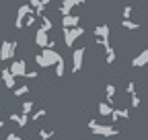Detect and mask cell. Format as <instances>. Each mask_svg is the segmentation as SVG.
<instances>
[{"label":"cell","mask_w":148,"mask_h":140,"mask_svg":"<svg viewBox=\"0 0 148 140\" xmlns=\"http://www.w3.org/2000/svg\"><path fill=\"white\" fill-rule=\"evenodd\" d=\"M35 62H37V66H39V68H47V66H49L41 54H37V56H35Z\"/></svg>","instance_id":"d4e9b609"},{"label":"cell","mask_w":148,"mask_h":140,"mask_svg":"<svg viewBox=\"0 0 148 140\" xmlns=\"http://www.w3.org/2000/svg\"><path fill=\"white\" fill-rule=\"evenodd\" d=\"M35 21H37V16H35L33 12H29V14L25 16V21H23V25H25V27H33V25H35Z\"/></svg>","instance_id":"ffe728a7"},{"label":"cell","mask_w":148,"mask_h":140,"mask_svg":"<svg viewBox=\"0 0 148 140\" xmlns=\"http://www.w3.org/2000/svg\"><path fill=\"white\" fill-rule=\"evenodd\" d=\"M16 124H18V128H25V126L29 124V115H27V113L18 115V117H16Z\"/></svg>","instance_id":"603a6c76"},{"label":"cell","mask_w":148,"mask_h":140,"mask_svg":"<svg viewBox=\"0 0 148 140\" xmlns=\"http://www.w3.org/2000/svg\"><path fill=\"white\" fill-rule=\"evenodd\" d=\"M105 95H107V103L111 105V103H113V99H115V86L113 84H105Z\"/></svg>","instance_id":"9a60e30c"},{"label":"cell","mask_w":148,"mask_h":140,"mask_svg":"<svg viewBox=\"0 0 148 140\" xmlns=\"http://www.w3.org/2000/svg\"><path fill=\"white\" fill-rule=\"evenodd\" d=\"M16 51V41H2V45H0V60L6 62V60H12Z\"/></svg>","instance_id":"3957f363"},{"label":"cell","mask_w":148,"mask_h":140,"mask_svg":"<svg viewBox=\"0 0 148 140\" xmlns=\"http://www.w3.org/2000/svg\"><path fill=\"white\" fill-rule=\"evenodd\" d=\"M31 111H33V101H25V103H23V113L29 115Z\"/></svg>","instance_id":"484cf974"},{"label":"cell","mask_w":148,"mask_h":140,"mask_svg":"<svg viewBox=\"0 0 148 140\" xmlns=\"http://www.w3.org/2000/svg\"><path fill=\"white\" fill-rule=\"evenodd\" d=\"M12 91H14V97H23V95L29 93V86H27V84H23V86H14Z\"/></svg>","instance_id":"d6986e66"},{"label":"cell","mask_w":148,"mask_h":140,"mask_svg":"<svg viewBox=\"0 0 148 140\" xmlns=\"http://www.w3.org/2000/svg\"><path fill=\"white\" fill-rule=\"evenodd\" d=\"M146 64H148V47L142 49L140 54L132 60V66H134V68H138V66H146Z\"/></svg>","instance_id":"8fae6325"},{"label":"cell","mask_w":148,"mask_h":140,"mask_svg":"<svg viewBox=\"0 0 148 140\" xmlns=\"http://www.w3.org/2000/svg\"><path fill=\"white\" fill-rule=\"evenodd\" d=\"M64 72H66V64H64V58H60L58 62H56V76H64Z\"/></svg>","instance_id":"ac0fdd59"},{"label":"cell","mask_w":148,"mask_h":140,"mask_svg":"<svg viewBox=\"0 0 148 140\" xmlns=\"http://www.w3.org/2000/svg\"><path fill=\"white\" fill-rule=\"evenodd\" d=\"M45 113H47V111H45V109H37V111H35V113H33V115H31V119H35V121H37V119H39V117H43V115H45Z\"/></svg>","instance_id":"83f0119b"},{"label":"cell","mask_w":148,"mask_h":140,"mask_svg":"<svg viewBox=\"0 0 148 140\" xmlns=\"http://www.w3.org/2000/svg\"><path fill=\"white\" fill-rule=\"evenodd\" d=\"M84 47H76L72 51V72H80L82 68V60H84Z\"/></svg>","instance_id":"277c9868"},{"label":"cell","mask_w":148,"mask_h":140,"mask_svg":"<svg viewBox=\"0 0 148 140\" xmlns=\"http://www.w3.org/2000/svg\"><path fill=\"white\" fill-rule=\"evenodd\" d=\"M25 78H37V72H35V70H27V72H25Z\"/></svg>","instance_id":"f546056e"},{"label":"cell","mask_w":148,"mask_h":140,"mask_svg":"<svg viewBox=\"0 0 148 140\" xmlns=\"http://www.w3.org/2000/svg\"><path fill=\"white\" fill-rule=\"evenodd\" d=\"M29 12H33V8H31L27 2L18 6V10H16V21H14V27H16V29H23V21H25V16H27Z\"/></svg>","instance_id":"5b68a950"},{"label":"cell","mask_w":148,"mask_h":140,"mask_svg":"<svg viewBox=\"0 0 148 140\" xmlns=\"http://www.w3.org/2000/svg\"><path fill=\"white\" fill-rule=\"evenodd\" d=\"M47 41H49V37H47V31L39 27V29L35 31V43L39 45V47H45V45H47Z\"/></svg>","instance_id":"30bf717a"},{"label":"cell","mask_w":148,"mask_h":140,"mask_svg":"<svg viewBox=\"0 0 148 140\" xmlns=\"http://www.w3.org/2000/svg\"><path fill=\"white\" fill-rule=\"evenodd\" d=\"M95 35L99 39H109V27L107 25H97L95 27Z\"/></svg>","instance_id":"4fadbf2b"},{"label":"cell","mask_w":148,"mask_h":140,"mask_svg":"<svg viewBox=\"0 0 148 140\" xmlns=\"http://www.w3.org/2000/svg\"><path fill=\"white\" fill-rule=\"evenodd\" d=\"M8 70H10V74L16 78V76H25V72H27V64H25V60H14L10 66H8Z\"/></svg>","instance_id":"8992f818"},{"label":"cell","mask_w":148,"mask_h":140,"mask_svg":"<svg viewBox=\"0 0 148 140\" xmlns=\"http://www.w3.org/2000/svg\"><path fill=\"white\" fill-rule=\"evenodd\" d=\"M39 2H41V0H29L27 4H29L31 8H37V6H39Z\"/></svg>","instance_id":"4dcf8cb0"},{"label":"cell","mask_w":148,"mask_h":140,"mask_svg":"<svg viewBox=\"0 0 148 140\" xmlns=\"http://www.w3.org/2000/svg\"><path fill=\"white\" fill-rule=\"evenodd\" d=\"M84 35V29L80 27V25H76V27H68V29H64V43H66V47H70L72 49V45H74V41H76L78 37H82Z\"/></svg>","instance_id":"7a4b0ae2"},{"label":"cell","mask_w":148,"mask_h":140,"mask_svg":"<svg viewBox=\"0 0 148 140\" xmlns=\"http://www.w3.org/2000/svg\"><path fill=\"white\" fill-rule=\"evenodd\" d=\"M111 109H113V107H111L109 103H105V101H101V103H99V115L109 117V115H111Z\"/></svg>","instance_id":"2e32d148"},{"label":"cell","mask_w":148,"mask_h":140,"mask_svg":"<svg viewBox=\"0 0 148 140\" xmlns=\"http://www.w3.org/2000/svg\"><path fill=\"white\" fill-rule=\"evenodd\" d=\"M6 140H23V138H18L16 134H8V136H6Z\"/></svg>","instance_id":"d6a6232c"},{"label":"cell","mask_w":148,"mask_h":140,"mask_svg":"<svg viewBox=\"0 0 148 140\" xmlns=\"http://www.w3.org/2000/svg\"><path fill=\"white\" fill-rule=\"evenodd\" d=\"M125 93H127V95H132V93H136V86H134V80H130V82L125 84Z\"/></svg>","instance_id":"4316f807"},{"label":"cell","mask_w":148,"mask_h":140,"mask_svg":"<svg viewBox=\"0 0 148 140\" xmlns=\"http://www.w3.org/2000/svg\"><path fill=\"white\" fill-rule=\"evenodd\" d=\"M39 21H41V29H45V31H51L53 29V23H51V19L43 12V14H39Z\"/></svg>","instance_id":"5bb4252c"},{"label":"cell","mask_w":148,"mask_h":140,"mask_svg":"<svg viewBox=\"0 0 148 140\" xmlns=\"http://www.w3.org/2000/svg\"><path fill=\"white\" fill-rule=\"evenodd\" d=\"M121 27H123V29H138L140 25L134 23V21H130V19H121Z\"/></svg>","instance_id":"44dd1931"},{"label":"cell","mask_w":148,"mask_h":140,"mask_svg":"<svg viewBox=\"0 0 148 140\" xmlns=\"http://www.w3.org/2000/svg\"><path fill=\"white\" fill-rule=\"evenodd\" d=\"M53 134H56L53 130H45V128H41V130H39V138H41V140H49Z\"/></svg>","instance_id":"7402d4cb"},{"label":"cell","mask_w":148,"mask_h":140,"mask_svg":"<svg viewBox=\"0 0 148 140\" xmlns=\"http://www.w3.org/2000/svg\"><path fill=\"white\" fill-rule=\"evenodd\" d=\"M41 56L45 58V62H47L49 66H51V64H56V62L62 58V54H60V51H56L53 47H43V49H41Z\"/></svg>","instance_id":"52a82bcc"},{"label":"cell","mask_w":148,"mask_h":140,"mask_svg":"<svg viewBox=\"0 0 148 140\" xmlns=\"http://www.w3.org/2000/svg\"><path fill=\"white\" fill-rule=\"evenodd\" d=\"M105 62H107V64H113V62H115V49L111 47V45L105 47Z\"/></svg>","instance_id":"e0dca14e"},{"label":"cell","mask_w":148,"mask_h":140,"mask_svg":"<svg viewBox=\"0 0 148 140\" xmlns=\"http://www.w3.org/2000/svg\"><path fill=\"white\" fill-rule=\"evenodd\" d=\"M76 25H80V16L78 14H62V27L64 29H68V27H76Z\"/></svg>","instance_id":"ba28073f"},{"label":"cell","mask_w":148,"mask_h":140,"mask_svg":"<svg viewBox=\"0 0 148 140\" xmlns=\"http://www.w3.org/2000/svg\"><path fill=\"white\" fill-rule=\"evenodd\" d=\"M0 76H2V80H4V84H6V89H14V76L10 74V70H8V68H2Z\"/></svg>","instance_id":"7c38bea8"},{"label":"cell","mask_w":148,"mask_h":140,"mask_svg":"<svg viewBox=\"0 0 148 140\" xmlns=\"http://www.w3.org/2000/svg\"><path fill=\"white\" fill-rule=\"evenodd\" d=\"M132 12H134V8L132 6H123V10H121V19H132Z\"/></svg>","instance_id":"cb8c5ba5"},{"label":"cell","mask_w":148,"mask_h":140,"mask_svg":"<svg viewBox=\"0 0 148 140\" xmlns=\"http://www.w3.org/2000/svg\"><path fill=\"white\" fill-rule=\"evenodd\" d=\"M130 97H132V107H138V105H140V97H138V93H132Z\"/></svg>","instance_id":"f1b7e54d"},{"label":"cell","mask_w":148,"mask_h":140,"mask_svg":"<svg viewBox=\"0 0 148 140\" xmlns=\"http://www.w3.org/2000/svg\"><path fill=\"white\" fill-rule=\"evenodd\" d=\"M80 4H84V0H64V2L60 4V12L62 14H70L74 6H80Z\"/></svg>","instance_id":"9c48e42d"},{"label":"cell","mask_w":148,"mask_h":140,"mask_svg":"<svg viewBox=\"0 0 148 140\" xmlns=\"http://www.w3.org/2000/svg\"><path fill=\"white\" fill-rule=\"evenodd\" d=\"M2 126H4V121H2V119H0V128H2Z\"/></svg>","instance_id":"836d02e7"},{"label":"cell","mask_w":148,"mask_h":140,"mask_svg":"<svg viewBox=\"0 0 148 140\" xmlns=\"http://www.w3.org/2000/svg\"><path fill=\"white\" fill-rule=\"evenodd\" d=\"M88 130L97 136H117V130L113 126H101L97 119H88Z\"/></svg>","instance_id":"6da1fadb"},{"label":"cell","mask_w":148,"mask_h":140,"mask_svg":"<svg viewBox=\"0 0 148 140\" xmlns=\"http://www.w3.org/2000/svg\"><path fill=\"white\" fill-rule=\"evenodd\" d=\"M119 117L127 119V117H130V111H127V109H119Z\"/></svg>","instance_id":"1f68e13d"}]
</instances>
